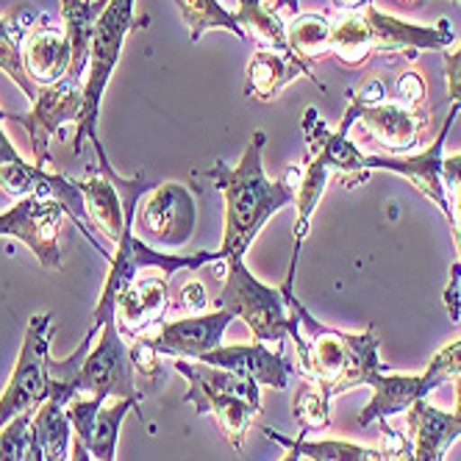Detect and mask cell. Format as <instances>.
<instances>
[{
    "mask_svg": "<svg viewBox=\"0 0 461 461\" xmlns=\"http://www.w3.org/2000/svg\"><path fill=\"white\" fill-rule=\"evenodd\" d=\"M73 394L76 398H137L142 394L134 384V365H131V348L125 345V337L120 334L117 320H109L104 325V334L97 339V348L86 353L81 370L73 378Z\"/></svg>",
    "mask_w": 461,
    "mask_h": 461,
    "instance_id": "8",
    "label": "cell"
},
{
    "mask_svg": "<svg viewBox=\"0 0 461 461\" xmlns=\"http://www.w3.org/2000/svg\"><path fill=\"white\" fill-rule=\"evenodd\" d=\"M301 245H294L286 278L281 284V294L289 309V339L298 348V370L322 389L328 398L342 392L373 386L381 373H389L378 358V337L375 325H367L361 334H345L337 328L322 325L294 294V267H298Z\"/></svg>",
    "mask_w": 461,
    "mask_h": 461,
    "instance_id": "1",
    "label": "cell"
},
{
    "mask_svg": "<svg viewBox=\"0 0 461 461\" xmlns=\"http://www.w3.org/2000/svg\"><path fill=\"white\" fill-rule=\"evenodd\" d=\"M453 230V242H456V250H458V261H461V228H450Z\"/></svg>",
    "mask_w": 461,
    "mask_h": 461,
    "instance_id": "49",
    "label": "cell"
},
{
    "mask_svg": "<svg viewBox=\"0 0 461 461\" xmlns=\"http://www.w3.org/2000/svg\"><path fill=\"white\" fill-rule=\"evenodd\" d=\"M406 425L411 428L414 461H445V453L456 439H461V425L453 411H442L428 398H420L406 411Z\"/></svg>",
    "mask_w": 461,
    "mask_h": 461,
    "instance_id": "20",
    "label": "cell"
},
{
    "mask_svg": "<svg viewBox=\"0 0 461 461\" xmlns=\"http://www.w3.org/2000/svg\"><path fill=\"white\" fill-rule=\"evenodd\" d=\"M70 61H73V48L64 28H56L48 20H42V25L31 28L25 34L23 64L28 78L37 86H53L56 81H61L70 70Z\"/></svg>",
    "mask_w": 461,
    "mask_h": 461,
    "instance_id": "19",
    "label": "cell"
},
{
    "mask_svg": "<svg viewBox=\"0 0 461 461\" xmlns=\"http://www.w3.org/2000/svg\"><path fill=\"white\" fill-rule=\"evenodd\" d=\"M461 112V104H453L439 137L431 142V148L417 153V156H367L365 170H386V173H398L409 178L428 201L437 203L439 212L450 220V201H447V189H445V176H442V164H445V140L447 131Z\"/></svg>",
    "mask_w": 461,
    "mask_h": 461,
    "instance_id": "12",
    "label": "cell"
},
{
    "mask_svg": "<svg viewBox=\"0 0 461 461\" xmlns=\"http://www.w3.org/2000/svg\"><path fill=\"white\" fill-rule=\"evenodd\" d=\"M230 320H234V314L225 309L186 314L181 320L158 325V331L148 339L158 356H178V358L201 361L206 353L222 345V334L230 325Z\"/></svg>",
    "mask_w": 461,
    "mask_h": 461,
    "instance_id": "13",
    "label": "cell"
},
{
    "mask_svg": "<svg viewBox=\"0 0 461 461\" xmlns=\"http://www.w3.org/2000/svg\"><path fill=\"white\" fill-rule=\"evenodd\" d=\"M328 40H331V20L325 14H294L286 23V42L292 48V53L303 59V61H314V59H325L328 56Z\"/></svg>",
    "mask_w": 461,
    "mask_h": 461,
    "instance_id": "29",
    "label": "cell"
},
{
    "mask_svg": "<svg viewBox=\"0 0 461 461\" xmlns=\"http://www.w3.org/2000/svg\"><path fill=\"white\" fill-rule=\"evenodd\" d=\"M406 4H420V0H406Z\"/></svg>",
    "mask_w": 461,
    "mask_h": 461,
    "instance_id": "51",
    "label": "cell"
},
{
    "mask_svg": "<svg viewBox=\"0 0 461 461\" xmlns=\"http://www.w3.org/2000/svg\"><path fill=\"white\" fill-rule=\"evenodd\" d=\"M237 20L245 28V34L250 31V34L265 48L292 50L289 42H286V23H284V17L273 6H267L265 0H240Z\"/></svg>",
    "mask_w": 461,
    "mask_h": 461,
    "instance_id": "30",
    "label": "cell"
},
{
    "mask_svg": "<svg viewBox=\"0 0 461 461\" xmlns=\"http://www.w3.org/2000/svg\"><path fill=\"white\" fill-rule=\"evenodd\" d=\"M331 4H334L337 9H342V12H353V9H358V6L370 4V0H331Z\"/></svg>",
    "mask_w": 461,
    "mask_h": 461,
    "instance_id": "46",
    "label": "cell"
},
{
    "mask_svg": "<svg viewBox=\"0 0 461 461\" xmlns=\"http://www.w3.org/2000/svg\"><path fill=\"white\" fill-rule=\"evenodd\" d=\"M53 314L31 317L14 373L0 394V431L20 414L37 411L48 401V361H50Z\"/></svg>",
    "mask_w": 461,
    "mask_h": 461,
    "instance_id": "7",
    "label": "cell"
},
{
    "mask_svg": "<svg viewBox=\"0 0 461 461\" xmlns=\"http://www.w3.org/2000/svg\"><path fill=\"white\" fill-rule=\"evenodd\" d=\"M453 378H461V339L442 348L431 358V365L425 367V373H420V394L428 398L434 389H439L445 381H453Z\"/></svg>",
    "mask_w": 461,
    "mask_h": 461,
    "instance_id": "33",
    "label": "cell"
},
{
    "mask_svg": "<svg viewBox=\"0 0 461 461\" xmlns=\"http://www.w3.org/2000/svg\"><path fill=\"white\" fill-rule=\"evenodd\" d=\"M203 365L230 370L242 378L256 381L258 386H273V389H286L289 375L294 367L284 358V353L270 350L265 342H253V345H220L217 350L206 353Z\"/></svg>",
    "mask_w": 461,
    "mask_h": 461,
    "instance_id": "17",
    "label": "cell"
},
{
    "mask_svg": "<svg viewBox=\"0 0 461 461\" xmlns=\"http://www.w3.org/2000/svg\"><path fill=\"white\" fill-rule=\"evenodd\" d=\"M453 384H456V409H453V414H456V420L461 425V378H453Z\"/></svg>",
    "mask_w": 461,
    "mask_h": 461,
    "instance_id": "48",
    "label": "cell"
},
{
    "mask_svg": "<svg viewBox=\"0 0 461 461\" xmlns=\"http://www.w3.org/2000/svg\"><path fill=\"white\" fill-rule=\"evenodd\" d=\"M278 14H284V12H294L298 14V9H301V0H276V6H273Z\"/></svg>",
    "mask_w": 461,
    "mask_h": 461,
    "instance_id": "45",
    "label": "cell"
},
{
    "mask_svg": "<svg viewBox=\"0 0 461 461\" xmlns=\"http://www.w3.org/2000/svg\"><path fill=\"white\" fill-rule=\"evenodd\" d=\"M31 420H34V411H25L20 417H14L4 431H0V461H20L25 442L31 437Z\"/></svg>",
    "mask_w": 461,
    "mask_h": 461,
    "instance_id": "34",
    "label": "cell"
},
{
    "mask_svg": "<svg viewBox=\"0 0 461 461\" xmlns=\"http://www.w3.org/2000/svg\"><path fill=\"white\" fill-rule=\"evenodd\" d=\"M265 437L286 447V456H284L281 461H303V453H301V437H303V434H298V439H286V437L276 434L273 428H265Z\"/></svg>",
    "mask_w": 461,
    "mask_h": 461,
    "instance_id": "40",
    "label": "cell"
},
{
    "mask_svg": "<svg viewBox=\"0 0 461 461\" xmlns=\"http://www.w3.org/2000/svg\"><path fill=\"white\" fill-rule=\"evenodd\" d=\"M420 394V375H398V373H381L373 381V398L367 403V409L358 414V425L367 428L370 422H381L386 417L403 414L409 411Z\"/></svg>",
    "mask_w": 461,
    "mask_h": 461,
    "instance_id": "25",
    "label": "cell"
},
{
    "mask_svg": "<svg viewBox=\"0 0 461 461\" xmlns=\"http://www.w3.org/2000/svg\"><path fill=\"white\" fill-rule=\"evenodd\" d=\"M461 4V0H458ZM445 76H447V95L453 104H461V45L453 53H445Z\"/></svg>",
    "mask_w": 461,
    "mask_h": 461,
    "instance_id": "38",
    "label": "cell"
},
{
    "mask_svg": "<svg viewBox=\"0 0 461 461\" xmlns=\"http://www.w3.org/2000/svg\"><path fill=\"white\" fill-rule=\"evenodd\" d=\"M442 176H445V189H447V201L456 186H461V153L456 156H445V164H442Z\"/></svg>",
    "mask_w": 461,
    "mask_h": 461,
    "instance_id": "39",
    "label": "cell"
},
{
    "mask_svg": "<svg viewBox=\"0 0 461 461\" xmlns=\"http://www.w3.org/2000/svg\"><path fill=\"white\" fill-rule=\"evenodd\" d=\"M70 461H95V458H92V453L84 447V442H81L78 437L73 439V447H70Z\"/></svg>",
    "mask_w": 461,
    "mask_h": 461,
    "instance_id": "44",
    "label": "cell"
},
{
    "mask_svg": "<svg viewBox=\"0 0 461 461\" xmlns=\"http://www.w3.org/2000/svg\"><path fill=\"white\" fill-rule=\"evenodd\" d=\"M294 417L303 425V431H320V428L331 425V398L317 389L314 384L303 386L294 394Z\"/></svg>",
    "mask_w": 461,
    "mask_h": 461,
    "instance_id": "32",
    "label": "cell"
},
{
    "mask_svg": "<svg viewBox=\"0 0 461 461\" xmlns=\"http://www.w3.org/2000/svg\"><path fill=\"white\" fill-rule=\"evenodd\" d=\"M170 306V286L167 278H137L131 281L117 298L114 320L120 334L128 339H140L150 325H156Z\"/></svg>",
    "mask_w": 461,
    "mask_h": 461,
    "instance_id": "18",
    "label": "cell"
},
{
    "mask_svg": "<svg viewBox=\"0 0 461 461\" xmlns=\"http://www.w3.org/2000/svg\"><path fill=\"white\" fill-rule=\"evenodd\" d=\"M445 298V309H447V317L453 322L461 320V261H456V265H450V281L442 292Z\"/></svg>",
    "mask_w": 461,
    "mask_h": 461,
    "instance_id": "36",
    "label": "cell"
},
{
    "mask_svg": "<svg viewBox=\"0 0 461 461\" xmlns=\"http://www.w3.org/2000/svg\"><path fill=\"white\" fill-rule=\"evenodd\" d=\"M4 120H12V114H6L4 109H0V122H4Z\"/></svg>",
    "mask_w": 461,
    "mask_h": 461,
    "instance_id": "50",
    "label": "cell"
},
{
    "mask_svg": "<svg viewBox=\"0 0 461 461\" xmlns=\"http://www.w3.org/2000/svg\"><path fill=\"white\" fill-rule=\"evenodd\" d=\"M217 309H225L234 314V320H242L256 342H286L289 339V309L281 289L261 284L245 265V256H230L225 284L220 298L214 301Z\"/></svg>",
    "mask_w": 461,
    "mask_h": 461,
    "instance_id": "6",
    "label": "cell"
},
{
    "mask_svg": "<svg viewBox=\"0 0 461 461\" xmlns=\"http://www.w3.org/2000/svg\"><path fill=\"white\" fill-rule=\"evenodd\" d=\"M81 106H84V78L64 76L53 86L40 89L37 101L28 114H12V120H17L28 131L37 167H42L48 161V145H50L53 134L61 131V125L78 122Z\"/></svg>",
    "mask_w": 461,
    "mask_h": 461,
    "instance_id": "11",
    "label": "cell"
},
{
    "mask_svg": "<svg viewBox=\"0 0 461 461\" xmlns=\"http://www.w3.org/2000/svg\"><path fill=\"white\" fill-rule=\"evenodd\" d=\"M398 461H414V450H411V445H409V439H406V437L401 439V447H398Z\"/></svg>",
    "mask_w": 461,
    "mask_h": 461,
    "instance_id": "47",
    "label": "cell"
},
{
    "mask_svg": "<svg viewBox=\"0 0 461 461\" xmlns=\"http://www.w3.org/2000/svg\"><path fill=\"white\" fill-rule=\"evenodd\" d=\"M178 306H181L186 314H203V312L209 309V294H206L203 284H201V281L186 284V286L181 289V301H178Z\"/></svg>",
    "mask_w": 461,
    "mask_h": 461,
    "instance_id": "37",
    "label": "cell"
},
{
    "mask_svg": "<svg viewBox=\"0 0 461 461\" xmlns=\"http://www.w3.org/2000/svg\"><path fill=\"white\" fill-rule=\"evenodd\" d=\"M31 31L28 23H23L20 17H0V70H4L23 92L28 101H37V84L28 78L25 64H23V40Z\"/></svg>",
    "mask_w": 461,
    "mask_h": 461,
    "instance_id": "28",
    "label": "cell"
},
{
    "mask_svg": "<svg viewBox=\"0 0 461 461\" xmlns=\"http://www.w3.org/2000/svg\"><path fill=\"white\" fill-rule=\"evenodd\" d=\"M20 461H45L42 447L34 442V437H28V442H25V450H23V458H20Z\"/></svg>",
    "mask_w": 461,
    "mask_h": 461,
    "instance_id": "43",
    "label": "cell"
},
{
    "mask_svg": "<svg viewBox=\"0 0 461 461\" xmlns=\"http://www.w3.org/2000/svg\"><path fill=\"white\" fill-rule=\"evenodd\" d=\"M137 398H117L112 406L104 409V401L95 398H73L68 403V417L73 422L76 437L92 453L95 461H114L117 456V437L120 425L131 409H137Z\"/></svg>",
    "mask_w": 461,
    "mask_h": 461,
    "instance_id": "14",
    "label": "cell"
},
{
    "mask_svg": "<svg viewBox=\"0 0 461 461\" xmlns=\"http://www.w3.org/2000/svg\"><path fill=\"white\" fill-rule=\"evenodd\" d=\"M348 112L356 122L367 131L373 140L386 145L394 153H403L417 145L420 131L425 125V114L414 112L411 106H403L398 101H378V104H361L353 95Z\"/></svg>",
    "mask_w": 461,
    "mask_h": 461,
    "instance_id": "15",
    "label": "cell"
},
{
    "mask_svg": "<svg viewBox=\"0 0 461 461\" xmlns=\"http://www.w3.org/2000/svg\"><path fill=\"white\" fill-rule=\"evenodd\" d=\"M298 76H309V68L303 59H298L292 50L261 48L253 53V59L248 64L245 95L256 97V101H273V97Z\"/></svg>",
    "mask_w": 461,
    "mask_h": 461,
    "instance_id": "21",
    "label": "cell"
},
{
    "mask_svg": "<svg viewBox=\"0 0 461 461\" xmlns=\"http://www.w3.org/2000/svg\"><path fill=\"white\" fill-rule=\"evenodd\" d=\"M31 437L42 447L45 461H70L73 422L68 417V406L48 398L31 420Z\"/></svg>",
    "mask_w": 461,
    "mask_h": 461,
    "instance_id": "27",
    "label": "cell"
},
{
    "mask_svg": "<svg viewBox=\"0 0 461 461\" xmlns=\"http://www.w3.org/2000/svg\"><path fill=\"white\" fill-rule=\"evenodd\" d=\"M301 453L312 461H398V447L403 434L394 431L386 420H381V447H365L348 439H320L309 442L306 431H301Z\"/></svg>",
    "mask_w": 461,
    "mask_h": 461,
    "instance_id": "22",
    "label": "cell"
},
{
    "mask_svg": "<svg viewBox=\"0 0 461 461\" xmlns=\"http://www.w3.org/2000/svg\"><path fill=\"white\" fill-rule=\"evenodd\" d=\"M112 181L122 197V206H125V230L117 242V250L109 256V276H106V284H104V292L101 298H97V306L92 312V328H104L109 320H114V306H117V298L120 292L131 284L137 281L142 270H161L164 276H173L178 270H201L203 265H212V261H220L222 253H206V250H197V253H186V256H178V253H161L156 248H150L148 242H142L134 230V217H137V203L145 192V178L137 176V178H122L120 173H112Z\"/></svg>",
    "mask_w": 461,
    "mask_h": 461,
    "instance_id": "3",
    "label": "cell"
},
{
    "mask_svg": "<svg viewBox=\"0 0 461 461\" xmlns=\"http://www.w3.org/2000/svg\"><path fill=\"white\" fill-rule=\"evenodd\" d=\"M68 214L53 197H25L14 209L0 214V237H14L31 248L45 270H61L59 230Z\"/></svg>",
    "mask_w": 461,
    "mask_h": 461,
    "instance_id": "10",
    "label": "cell"
},
{
    "mask_svg": "<svg viewBox=\"0 0 461 461\" xmlns=\"http://www.w3.org/2000/svg\"><path fill=\"white\" fill-rule=\"evenodd\" d=\"M367 6V4H365ZM365 6L345 12L337 23H331V40H328V56H334L345 68H358L375 53L373 28L365 14Z\"/></svg>",
    "mask_w": 461,
    "mask_h": 461,
    "instance_id": "26",
    "label": "cell"
},
{
    "mask_svg": "<svg viewBox=\"0 0 461 461\" xmlns=\"http://www.w3.org/2000/svg\"><path fill=\"white\" fill-rule=\"evenodd\" d=\"M173 367L189 384L184 403L194 406L197 414H214L225 439L237 450H242L248 428L261 411L258 384L230 370L212 367L192 358H176Z\"/></svg>",
    "mask_w": 461,
    "mask_h": 461,
    "instance_id": "5",
    "label": "cell"
},
{
    "mask_svg": "<svg viewBox=\"0 0 461 461\" xmlns=\"http://www.w3.org/2000/svg\"><path fill=\"white\" fill-rule=\"evenodd\" d=\"M61 4V20L64 31L70 37L73 61H70V78H84V70L89 64V48L95 37V25L104 17L109 0H59Z\"/></svg>",
    "mask_w": 461,
    "mask_h": 461,
    "instance_id": "24",
    "label": "cell"
},
{
    "mask_svg": "<svg viewBox=\"0 0 461 461\" xmlns=\"http://www.w3.org/2000/svg\"><path fill=\"white\" fill-rule=\"evenodd\" d=\"M265 142V131H256L237 164L217 161L209 170V181L220 189L225 203V225L220 245L222 258L245 256L250 242L258 237V230L265 228V222L284 206L294 203V189L286 178L270 181L265 176V164H261Z\"/></svg>",
    "mask_w": 461,
    "mask_h": 461,
    "instance_id": "2",
    "label": "cell"
},
{
    "mask_svg": "<svg viewBox=\"0 0 461 461\" xmlns=\"http://www.w3.org/2000/svg\"><path fill=\"white\" fill-rule=\"evenodd\" d=\"M112 173L114 167L101 170L97 176H89L86 181H78V189L84 194L86 217H92V222L104 230V237L117 245L125 230V206L112 181Z\"/></svg>",
    "mask_w": 461,
    "mask_h": 461,
    "instance_id": "23",
    "label": "cell"
},
{
    "mask_svg": "<svg viewBox=\"0 0 461 461\" xmlns=\"http://www.w3.org/2000/svg\"><path fill=\"white\" fill-rule=\"evenodd\" d=\"M142 25H148V17H142V20L134 17V0H109L104 17L95 25V37H92V48H89V76L84 78V106H81V117L76 122L73 148L78 156L81 142L89 140L95 145L97 167L101 170L112 167V161L104 150V142H101V137H97V120H101L104 92L114 76L125 37L134 28H142Z\"/></svg>",
    "mask_w": 461,
    "mask_h": 461,
    "instance_id": "4",
    "label": "cell"
},
{
    "mask_svg": "<svg viewBox=\"0 0 461 461\" xmlns=\"http://www.w3.org/2000/svg\"><path fill=\"white\" fill-rule=\"evenodd\" d=\"M398 86H401L403 97H411V104H420L422 97H425V84H422V78L417 73H403Z\"/></svg>",
    "mask_w": 461,
    "mask_h": 461,
    "instance_id": "41",
    "label": "cell"
},
{
    "mask_svg": "<svg viewBox=\"0 0 461 461\" xmlns=\"http://www.w3.org/2000/svg\"><path fill=\"white\" fill-rule=\"evenodd\" d=\"M365 14L373 28L375 53L406 50L409 59H414L417 50H445L453 42V31L447 20H439L437 25H414V23L392 17L370 4L365 6Z\"/></svg>",
    "mask_w": 461,
    "mask_h": 461,
    "instance_id": "16",
    "label": "cell"
},
{
    "mask_svg": "<svg viewBox=\"0 0 461 461\" xmlns=\"http://www.w3.org/2000/svg\"><path fill=\"white\" fill-rule=\"evenodd\" d=\"M20 153L14 150V145H12V140L4 134V128H0V164H9V161H14Z\"/></svg>",
    "mask_w": 461,
    "mask_h": 461,
    "instance_id": "42",
    "label": "cell"
},
{
    "mask_svg": "<svg viewBox=\"0 0 461 461\" xmlns=\"http://www.w3.org/2000/svg\"><path fill=\"white\" fill-rule=\"evenodd\" d=\"M197 225V206L194 197L184 184H158L142 212L134 217V228H140L142 242L161 250L184 248Z\"/></svg>",
    "mask_w": 461,
    "mask_h": 461,
    "instance_id": "9",
    "label": "cell"
},
{
    "mask_svg": "<svg viewBox=\"0 0 461 461\" xmlns=\"http://www.w3.org/2000/svg\"><path fill=\"white\" fill-rule=\"evenodd\" d=\"M178 9H181V17L189 28L192 42H197L212 28H228L230 34H237L240 40L248 37L245 28L237 20V14L222 9L220 0H178Z\"/></svg>",
    "mask_w": 461,
    "mask_h": 461,
    "instance_id": "31",
    "label": "cell"
},
{
    "mask_svg": "<svg viewBox=\"0 0 461 461\" xmlns=\"http://www.w3.org/2000/svg\"><path fill=\"white\" fill-rule=\"evenodd\" d=\"M131 365H134V370L145 378H156L161 365H158V353L156 348L150 345L148 337H140L134 345H131Z\"/></svg>",
    "mask_w": 461,
    "mask_h": 461,
    "instance_id": "35",
    "label": "cell"
}]
</instances>
